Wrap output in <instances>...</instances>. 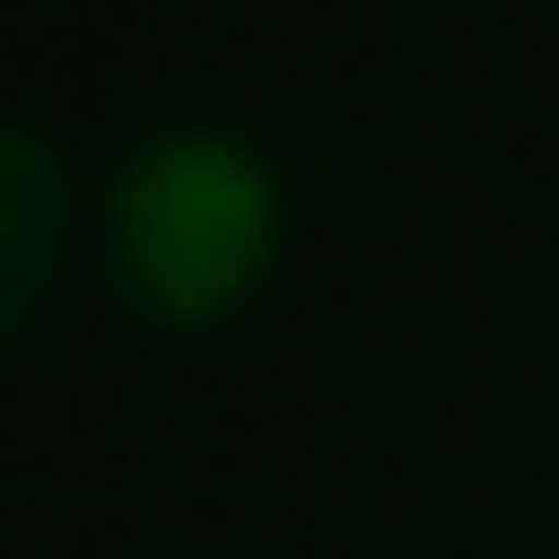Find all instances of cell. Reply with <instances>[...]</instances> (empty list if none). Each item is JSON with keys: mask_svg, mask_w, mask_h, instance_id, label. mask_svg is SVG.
<instances>
[{"mask_svg": "<svg viewBox=\"0 0 559 559\" xmlns=\"http://www.w3.org/2000/svg\"><path fill=\"white\" fill-rule=\"evenodd\" d=\"M108 246H118V285L147 314L197 324L226 295H246V275L265 265L275 177H265V157L236 128H157L118 167Z\"/></svg>", "mask_w": 559, "mask_h": 559, "instance_id": "cell-1", "label": "cell"}, {"mask_svg": "<svg viewBox=\"0 0 559 559\" xmlns=\"http://www.w3.org/2000/svg\"><path fill=\"white\" fill-rule=\"evenodd\" d=\"M59 236H69V177H59V147H49L39 128H10V118H0V324H20L29 295L49 285Z\"/></svg>", "mask_w": 559, "mask_h": 559, "instance_id": "cell-2", "label": "cell"}]
</instances>
